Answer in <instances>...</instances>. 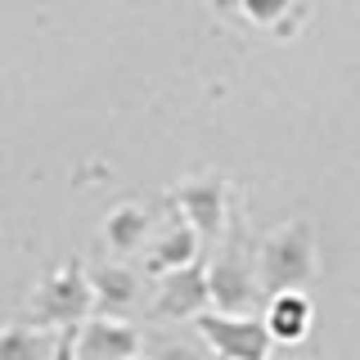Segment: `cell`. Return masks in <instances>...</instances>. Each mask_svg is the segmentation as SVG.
I'll return each instance as SVG.
<instances>
[{
  "label": "cell",
  "instance_id": "6da1fadb",
  "mask_svg": "<svg viewBox=\"0 0 360 360\" xmlns=\"http://www.w3.org/2000/svg\"><path fill=\"white\" fill-rule=\"evenodd\" d=\"M207 292L217 311H252L262 302L257 279V248L243 243V217L230 212V225L221 234V252L207 262Z\"/></svg>",
  "mask_w": 360,
  "mask_h": 360
},
{
  "label": "cell",
  "instance_id": "7a4b0ae2",
  "mask_svg": "<svg viewBox=\"0 0 360 360\" xmlns=\"http://www.w3.org/2000/svg\"><path fill=\"white\" fill-rule=\"evenodd\" d=\"M90 315H95V292L82 262H63L59 270H50L22 302V320L37 329H77Z\"/></svg>",
  "mask_w": 360,
  "mask_h": 360
},
{
  "label": "cell",
  "instance_id": "3957f363",
  "mask_svg": "<svg viewBox=\"0 0 360 360\" xmlns=\"http://www.w3.org/2000/svg\"><path fill=\"white\" fill-rule=\"evenodd\" d=\"M315 275V230L311 221H284L270 234L257 239V279L262 292H284V288H307Z\"/></svg>",
  "mask_w": 360,
  "mask_h": 360
},
{
  "label": "cell",
  "instance_id": "277c9868",
  "mask_svg": "<svg viewBox=\"0 0 360 360\" xmlns=\"http://www.w3.org/2000/svg\"><path fill=\"white\" fill-rule=\"evenodd\" d=\"M194 333L202 338V347H212L221 360H270V338L266 320L252 311H217L207 307L202 315H194Z\"/></svg>",
  "mask_w": 360,
  "mask_h": 360
},
{
  "label": "cell",
  "instance_id": "5b68a950",
  "mask_svg": "<svg viewBox=\"0 0 360 360\" xmlns=\"http://www.w3.org/2000/svg\"><path fill=\"white\" fill-rule=\"evenodd\" d=\"M176 217L198 234L202 243H221L225 225H230V185L221 176H189L172 189Z\"/></svg>",
  "mask_w": 360,
  "mask_h": 360
},
{
  "label": "cell",
  "instance_id": "8992f818",
  "mask_svg": "<svg viewBox=\"0 0 360 360\" xmlns=\"http://www.w3.org/2000/svg\"><path fill=\"white\" fill-rule=\"evenodd\" d=\"M212 307V292H207V266H176L167 275L153 279V297L149 311L158 324H194V315H202Z\"/></svg>",
  "mask_w": 360,
  "mask_h": 360
},
{
  "label": "cell",
  "instance_id": "52a82bcc",
  "mask_svg": "<svg viewBox=\"0 0 360 360\" xmlns=\"http://www.w3.org/2000/svg\"><path fill=\"white\" fill-rule=\"evenodd\" d=\"M144 347V338L135 324H127L122 315H90L77 324V342L72 356L77 360H135Z\"/></svg>",
  "mask_w": 360,
  "mask_h": 360
},
{
  "label": "cell",
  "instance_id": "ba28073f",
  "mask_svg": "<svg viewBox=\"0 0 360 360\" xmlns=\"http://www.w3.org/2000/svg\"><path fill=\"white\" fill-rule=\"evenodd\" d=\"M86 275H90V292H95V315H122L144 292L140 275L117 262H95V266H86Z\"/></svg>",
  "mask_w": 360,
  "mask_h": 360
},
{
  "label": "cell",
  "instance_id": "9c48e42d",
  "mask_svg": "<svg viewBox=\"0 0 360 360\" xmlns=\"http://www.w3.org/2000/svg\"><path fill=\"white\" fill-rule=\"evenodd\" d=\"M266 329H270V338L275 342H284V347H292V342H302V338L311 333V320H315V307H311V297L302 288H284V292H270L266 297Z\"/></svg>",
  "mask_w": 360,
  "mask_h": 360
},
{
  "label": "cell",
  "instance_id": "30bf717a",
  "mask_svg": "<svg viewBox=\"0 0 360 360\" xmlns=\"http://www.w3.org/2000/svg\"><path fill=\"white\" fill-rule=\"evenodd\" d=\"M198 252H202V239L185 221H172L162 234H153L149 248H144V275L158 279V275H167V270H176V266H194Z\"/></svg>",
  "mask_w": 360,
  "mask_h": 360
},
{
  "label": "cell",
  "instance_id": "8fae6325",
  "mask_svg": "<svg viewBox=\"0 0 360 360\" xmlns=\"http://www.w3.org/2000/svg\"><path fill=\"white\" fill-rule=\"evenodd\" d=\"M153 225H158V217L144 207V202H122V207L108 212V221H104V243H108V252H112V257L140 252V248L149 243Z\"/></svg>",
  "mask_w": 360,
  "mask_h": 360
},
{
  "label": "cell",
  "instance_id": "7c38bea8",
  "mask_svg": "<svg viewBox=\"0 0 360 360\" xmlns=\"http://www.w3.org/2000/svg\"><path fill=\"white\" fill-rule=\"evenodd\" d=\"M54 329H37V324L18 320L0 329V360H54Z\"/></svg>",
  "mask_w": 360,
  "mask_h": 360
},
{
  "label": "cell",
  "instance_id": "4fadbf2b",
  "mask_svg": "<svg viewBox=\"0 0 360 360\" xmlns=\"http://www.w3.org/2000/svg\"><path fill=\"white\" fill-rule=\"evenodd\" d=\"M234 5H239V14L248 22H262V27H270V22H284L288 18L292 0H234Z\"/></svg>",
  "mask_w": 360,
  "mask_h": 360
},
{
  "label": "cell",
  "instance_id": "5bb4252c",
  "mask_svg": "<svg viewBox=\"0 0 360 360\" xmlns=\"http://www.w3.org/2000/svg\"><path fill=\"white\" fill-rule=\"evenodd\" d=\"M144 356H149V360H207V356H202V347L198 342H185V338H153Z\"/></svg>",
  "mask_w": 360,
  "mask_h": 360
},
{
  "label": "cell",
  "instance_id": "9a60e30c",
  "mask_svg": "<svg viewBox=\"0 0 360 360\" xmlns=\"http://www.w3.org/2000/svg\"><path fill=\"white\" fill-rule=\"evenodd\" d=\"M270 360H288V356H270Z\"/></svg>",
  "mask_w": 360,
  "mask_h": 360
}]
</instances>
